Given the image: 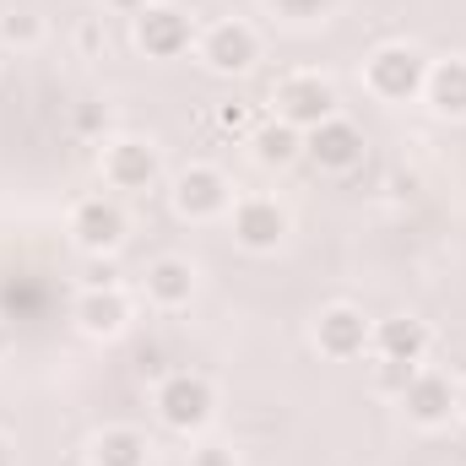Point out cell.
<instances>
[{
    "mask_svg": "<svg viewBox=\"0 0 466 466\" xmlns=\"http://www.w3.org/2000/svg\"><path fill=\"white\" fill-rule=\"evenodd\" d=\"M331 115H337L331 82H320V76H288V82L277 87V119H282V125L315 130L320 119H331Z\"/></svg>",
    "mask_w": 466,
    "mask_h": 466,
    "instance_id": "obj_1",
    "label": "cell"
},
{
    "mask_svg": "<svg viewBox=\"0 0 466 466\" xmlns=\"http://www.w3.org/2000/svg\"><path fill=\"white\" fill-rule=\"evenodd\" d=\"M423 82H429V66H423V55L418 49H401V44H390V49H380L374 60H369V87L380 93V98H412V93H423Z\"/></svg>",
    "mask_w": 466,
    "mask_h": 466,
    "instance_id": "obj_2",
    "label": "cell"
},
{
    "mask_svg": "<svg viewBox=\"0 0 466 466\" xmlns=\"http://www.w3.org/2000/svg\"><path fill=\"white\" fill-rule=\"evenodd\" d=\"M157 412H163L168 429H185L190 434V429H201L212 418V385L196 380V374H168L163 390H157Z\"/></svg>",
    "mask_w": 466,
    "mask_h": 466,
    "instance_id": "obj_3",
    "label": "cell"
},
{
    "mask_svg": "<svg viewBox=\"0 0 466 466\" xmlns=\"http://www.w3.org/2000/svg\"><path fill=\"white\" fill-rule=\"evenodd\" d=\"M304 152L320 163V168H331V174H348V168H358L363 163V136H358V125H348V119H320L309 136H304Z\"/></svg>",
    "mask_w": 466,
    "mask_h": 466,
    "instance_id": "obj_4",
    "label": "cell"
},
{
    "mask_svg": "<svg viewBox=\"0 0 466 466\" xmlns=\"http://www.w3.org/2000/svg\"><path fill=\"white\" fill-rule=\"evenodd\" d=\"M136 44H141L147 55H157V60H174V55L190 49V16L174 11V5H141V16H136Z\"/></svg>",
    "mask_w": 466,
    "mask_h": 466,
    "instance_id": "obj_5",
    "label": "cell"
},
{
    "mask_svg": "<svg viewBox=\"0 0 466 466\" xmlns=\"http://www.w3.org/2000/svg\"><path fill=\"white\" fill-rule=\"evenodd\" d=\"M282 233H288V218H282V207H277V201L249 196V201H238V207H233V238H238L244 249H277V244H282Z\"/></svg>",
    "mask_w": 466,
    "mask_h": 466,
    "instance_id": "obj_6",
    "label": "cell"
},
{
    "mask_svg": "<svg viewBox=\"0 0 466 466\" xmlns=\"http://www.w3.org/2000/svg\"><path fill=\"white\" fill-rule=\"evenodd\" d=\"M174 201H179L185 218H218V212L228 207V179H223L218 168H185Z\"/></svg>",
    "mask_w": 466,
    "mask_h": 466,
    "instance_id": "obj_7",
    "label": "cell"
},
{
    "mask_svg": "<svg viewBox=\"0 0 466 466\" xmlns=\"http://www.w3.org/2000/svg\"><path fill=\"white\" fill-rule=\"evenodd\" d=\"M369 326H363V315L348 309V304H337V309H326L320 315V326H315V342L320 352H331V358H358V352L369 348Z\"/></svg>",
    "mask_w": 466,
    "mask_h": 466,
    "instance_id": "obj_8",
    "label": "cell"
},
{
    "mask_svg": "<svg viewBox=\"0 0 466 466\" xmlns=\"http://www.w3.org/2000/svg\"><path fill=\"white\" fill-rule=\"evenodd\" d=\"M201 55H207L212 71H249V66H255V33H249L244 22H218V27L207 33Z\"/></svg>",
    "mask_w": 466,
    "mask_h": 466,
    "instance_id": "obj_9",
    "label": "cell"
},
{
    "mask_svg": "<svg viewBox=\"0 0 466 466\" xmlns=\"http://www.w3.org/2000/svg\"><path fill=\"white\" fill-rule=\"evenodd\" d=\"M71 228H76V244L82 249L104 255V249H115L119 238H125V212H119L115 201H82Z\"/></svg>",
    "mask_w": 466,
    "mask_h": 466,
    "instance_id": "obj_10",
    "label": "cell"
},
{
    "mask_svg": "<svg viewBox=\"0 0 466 466\" xmlns=\"http://www.w3.org/2000/svg\"><path fill=\"white\" fill-rule=\"evenodd\" d=\"M401 401H407V412H412L418 423H445V418L456 412V385H451L445 374H418V380L401 390Z\"/></svg>",
    "mask_w": 466,
    "mask_h": 466,
    "instance_id": "obj_11",
    "label": "cell"
},
{
    "mask_svg": "<svg viewBox=\"0 0 466 466\" xmlns=\"http://www.w3.org/2000/svg\"><path fill=\"white\" fill-rule=\"evenodd\" d=\"M104 168H109V179L119 190H147L157 179V152L147 141H119V147H109Z\"/></svg>",
    "mask_w": 466,
    "mask_h": 466,
    "instance_id": "obj_12",
    "label": "cell"
},
{
    "mask_svg": "<svg viewBox=\"0 0 466 466\" xmlns=\"http://www.w3.org/2000/svg\"><path fill=\"white\" fill-rule=\"evenodd\" d=\"M76 320H82V331H93V337H115L119 326H125V299H119V288H87L82 304H76Z\"/></svg>",
    "mask_w": 466,
    "mask_h": 466,
    "instance_id": "obj_13",
    "label": "cell"
},
{
    "mask_svg": "<svg viewBox=\"0 0 466 466\" xmlns=\"http://www.w3.org/2000/svg\"><path fill=\"white\" fill-rule=\"evenodd\" d=\"M423 93H429V104L440 115H466V60H440L429 71Z\"/></svg>",
    "mask_w": 466,
    "mask_h": 466,
    "instance_id": "obj_14",
    "label": "cell"
},
{
    "mask_svg": "<svg viewBox=\"0 0 466 466\" xmlns=\"http://www.w3.org/2000/svg\"><path fill=\"white\" fill-rule=\"evenodd\" d=\"M374 348H380V358H407V363H418L423 358V348H429V331H423V320H385L380 331H374Z\"/></svg>",
    "mask_w": 466,
    "mask_h": 466,
    "instance_id": "obj_15",
    "label": "cell"
},
{
    "mask_svg": "<svg viewBox=\"0 0 466 466\" xmlns=\"http://www.w3.org/2000/svg\"><path fill=\"white\" fill-rule=\"evenodd\" d=\"M93 461L98 466H147V440L136 429H104L98 445H93Z\"/></svg>",
    "mask_w": 466,
    "mask_h": 466,
    "instance_id": "obj_16",
    "label": "cell"
},
{
    "mask_svg": "<svg viewBox=\"0 0 466 466\" xmlns=\"http://www.w3.org/2000/svg\"><path fill=\"white\" fill-rule=\"evenodd\" d=\"M190 288H196V277H190L185 260H152V271H147V293H152L157 304H185Z\"/></svg>",
    "mask_w": 466,
    "mask_h": 466,
    "instance_id": "obj_17",
    "label": "cell"
},
{
    "mask_svg": "<svg viewBox=\"0 0 466 466\" xmlns=\"http://www.w3.org/2000/svg\"><path fill=\"white\" fill-rule=\"evenodd\" d=\"M299 152H304V136H299L293 125L277 119V125H260V130H255V157H260V163H293Z\"/></svg>",
    "mask_w": 466,
    "mask_h": 466,
    "instance_id": "obj_18",
    "label": "cell"
},
{
    "mask_svg": "<svg viewBox=\"0 0 466 466\" xmlns=\"http://www.w3.org/2000/svg\"><path fill=\"white\" fill-rule=\"evenodd\" d=\"M418 380V363L407 358H380V390H407Z\"/></svg>",
    "mask_w": 466,
    "mask_h": 466,
    "instance_id": "obj_19",
    "label": "cell"
},
{
    "mask_svg": "<svg viewBox=\"0 0 466 466\" xmlns=\"http://www.w3.org/2000/svg\"><path fill=\"white\" fill-rule=\"evenodd\" d=\"M0 33H5L11 44H38V16H33V11H16V16L0 22Z\"/></svg>",
    "mask_w": 466,
    "mask_h": 466,
    "instance_id": "obj_20",
    "label": "cell"
},
{
    "mask_svg": "<svg viewBox=\"0 0 466 466\" xmlns=\"http://www.w3.org/2000/svg\"><path fill=\"white\" fill-rule=\"evenodd\" d=\"M271 5H277L282 16H299V22H304V16H320V11H331L337 0H271Z\"/></svg>",
    "mask_w": 466,
    "mask_h": 466,
    "instance_id": "obj_21",
    "label": "cell"
},
{
    "mask_svg": "<svg viewBox=\"0 0 466 466\" xmlns=\"http://www.w3.org/2000/svg\"><path fill=\"white\" fill-rule=\"evenodd\" d=\"M218 125H223V130H233V136H238V130H249V104L228 98V104L218 109Z\"/></svg>",
    "mask_w": 466,
    "mask_h": 466,
    "instance_id": "obj_22",
    "label": "cell"
},
{
    "mask_svg": "<svg viewBox=\"0 0 466 466\" xmlns=\"http://www.w3.org/2000/svg\"><path fill=\"white\" fill-rule=\"evenodd\" d=\"M82 282H87V288H115V266H109V260H87Z\"/></svg>",
    "mask_w": 466,
    "mask_h": 466,
    "instance_id": "obj_23",
    "label": "cell"
},
{
    "mask_svg": "<svg viewBox=\"0 0 466 466\" xmlns=\"http://www.w3.org/2000/svg\"><path fill=\"white\" fill-rule=\"evenodd\" d=\"M196 466H233V456L223 451V445H207V451L196 456Z\"/></svg>",
    "mask_w": 466,
    "mask_h": 466,
    "instance_id": "obj_24",
    "label": "cell"
},
{
    "mask_svg": "<svg viewBox=\"0 0 466 466\" xmlns=\"http://www.w3.org/2000/svg\"><path fill=\"white\" fill-rule=\"evenodd\" d=\"M76 38H82V49H87V55H93V49L104 44V33H98V22H82V33H76Z\"/></svg>",
    "mask_w": 466,
    "mask_h": 466,
    "instance_id": "obj_25",
    "label": "cell"
},
{
    "mask_svg": "<svg viewBox=\"0 0 466 466\" xmlns=\"http://www.w3.org/2000/svg\"><path fill=\"white\" fill-rule=\"evenodd\" d=\"M136 363H141V374H157V369H163V363H157V352H147V348H141V358H136Z\"/></svg>",
    "mask_w": 466,
    "mask_h": 466,
    "instance_id": "obj_26",
    "label": "cell"
},
{
    "mask_svg": "<svg viewBox=\"0 0 466 466\" xmlns=\"http://www.w3.org/2000/svg\"><path fill=\"white\" fill-rule=\"evenodd\" d=\"M109 5H119V11H141L147 0H109Z\"/></svg>",
    "mask_w": 466,
    "mask_h": 466,
    "instance_id": "obj_27",
    "label": "cell"
},
{
    "mask_svg": "<svg viewBox=\"0 0 466 466\" xmlns=\"http://www.w3.org/2000/svg\"><path fill=\"white\" fill-rule=\"evenodd\" d=\"M456 407H461V412H466V385H461V390H456Z\"/></svg>",
    "mask_w": 466,
    "mask_h": 466,
    "instance_id": "obj_28",
    "label": "cell"
},
{
    "mask_svg": "<svg viewBox=\"0 0 466 466\" xmlns=\"http://www.w3.org/2000/svg\"><path fill=\"white\" fill-rule=\"evenodd\" d=\"M0 466H11V456H5V445H0Z\"/></svg>",
    "mask_w": 466,
    "mask_h": 466,
    "instance_id": "obj_29",
    "label": "cell"
},
{
    "mask_svg": "<svg viewBox=\"0 0 466 466\" xmlns=\"http://www.w3.org/2000/svg\"><path fill=\"white\" fill-rule=\"evenodd\" d=\"M0 348H5V331H0Z\"/></svg>",
    "mask_w": 466,
    "mask_h": 466,
    "instance_id": "obj_30",
    "label": "cell"
}]
</instances>
